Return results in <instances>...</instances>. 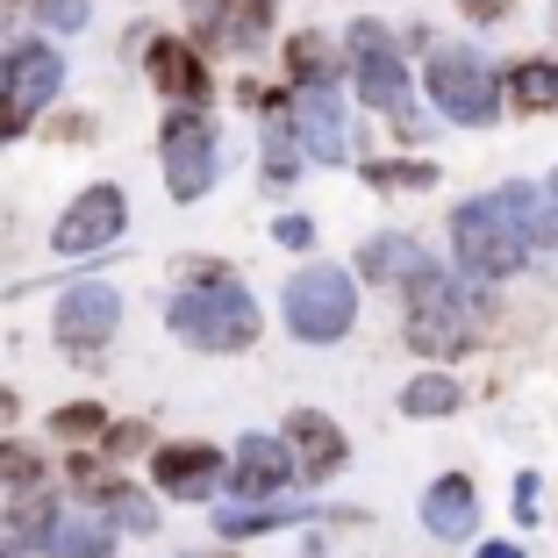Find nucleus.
<instances>
[{
    "mask_svg": "<svg viewBox=\"0 0 558 558\" xmlns=\"http://www.w3.org/2000/svg\"><path fill=\"white\" fill-rule=\"evenodd\" d=\"M29 8H36V0H29Z\"/></svg>",
    "mask_w": 558,
    "mask_h": 558,
    "instance_id": "79ce46f5",
    "label": "nucleus"
},
{
    "mask_svg": "<svg viewBox=\"0 0 558 558\" xmlns=\"http://www.w3.org/2000/svg\"><path fill=\"white\" fill-rule=\"evenodd\" d=\"M351 80H359V100L373 116H395L401 130H423L415 116V94H409V72H401V50H395V29L387 22H351Z\"/></svg>",
    "mask_w": 558,
    "mask_h": 558,
    "instance_id": "7ed1b4c3",
    "label": "nucleus"
},
{
    "mask_svg": "<svg viewBox=\"0 0 558 558\" xmlns=\"http://www.w3.org/2000/svg\"><path fill=\"white\" fill-rule=\"evenodd\" d=\"M501 94H509L515 116H551V108H558V65H551V58H523Z\"/></svg>",
    "mask_w": 558,
    "mask_h": 558,
    "instance_id": "aec40b11",
    "label": "nucleus"
},
{
    "mask_svg": "<svg viewBox=\"0 0 558 558\" xmlns=\"http://www.w3.org/2000/svg\"><path fill=\"white\" fill-rule=\"evenodd\" d=\"M537 244H551V236H544V194L523 186V180H509L487 201H465V208L451 215V251H459V265L473 279L523 272Z\"/></svg>",
    "mask_w": 558,
    "mask_h": 558,
    "instance_id": "f257e3e1",
    "label": "nucleus"
},
{
    "mask_svg": "<svg viewBox=\"0 0 558 558\" xmlns=\"http://www.w3.org/2000/svg\"><path fill=\"white\" fill-rule=\"evenodd\" d=\"M515 515H523V523H537V473L515 480Z\"/></svg>",
    "mask_w": 558,
    "mask_h": 558,
    "instance_id": "72a5a7b5",
    "label": "nucleus"
},
{
    "mask_svg": "<svg viewBox=\"0 0 558 558\" xmlns=\"http://www.w3.org/2000/svg\"><path fill=\"white\" fill-rule=\"evenodd\" d=\"M44 480H50V459L36 451V444H22V437H0V487L29 494V487H44Z\"/></svg>",
    "mask_w": 558,
    "mask_h": 558,
    "instance_id": "b1692460",
    "label": "nucleus"
},
{
    "mask_svg": "<svg viewBox=\"0 0 558 558\" xmlns=\"http://www.w3.org/2000/svg\"><path fill=\"white\" fill-rule=\"evenodd\" d=\"M544 236L558 244V172H551V186H544Z\"/></svg>",
    "mask_w": 558,
    "mask_h": 558,
    "instance_id": "c9c22d12",
    "label": "nucleus"
},
{
    "mask_svg": "<svg viewBox=\"0 0 558 558\" xmlns=\"http://www.w3.org/2000/svg\"><path fill=\"white\" fill-rule=\"evenodd\" d=\"M551 29H558V15H551Z\"/></svg>",
    "mask_w": 558,
    "mask_h": 558,
    "instance_id": "a19ab883",
    "label": "nucleus"
},
{
    "mask_svg": "<svg viewBox=\"0 0 558 558\" xmlns=\"http://www.w3.org/2000/svg\"><path fill=\"white\" fill-rule=\"evenodd\" d=\"M100 429H108V409H100V401H72V409H58L50 415V437H100Z\"/></svg>",
    "mask_w": 558,
    "mask_h": 558,
    "instance_id": "cd10ccee",
    "label": "nucleus"
},
{
    "mask_svg": "<svg viewBox=\"0 0 558 558\" xmlns=\"http://www.w3.org/2000/svg\"><path fill=\"white\" fill-rule=\"evenodd\" d=\"M294 480V451L279 437H244L230 459V494L236 501H279V487Z\"/></svg>",
    "mask_w": 558,
    "mask_h": 558,
    "instance_id": "4468645a",
    "label": "nucleus"
},
{
    "mask_svg": "<svg viewBox=\"0 0 558 558\" xmlns=\"http://www.w3.org/2000/svg\"><path fill=\"white\" fill-rule=\"evenodd\" d=\"M0 558H15V551H0Z\"/></svg>",
    "mask_w": 558,
    "mask_h": 558,
    "instance_id": "ea45409f",
    "label": "nucleus"
},
{
    "mask_svg": "<svg viewBox=\"0 0 558 558\" xmlns=\"http://www.w3.org/2000/svg\"><path fill=\"white\" fill-rule=\"evenodd\" d=\"M480 558H523V551H515L509 537H494V544H480Z\"/></svg>",
    "mask_w": 558,
    "mask_h": 558,
    "instance_id": "e433bc0d",
    "label": "nucleus"
},
{
    "mask_svg": "<svg viewBox=\"0 0 558 558\" xmlns=\"http://www.w3.org/2000/svg\"><path fill=\"white\" fill-rule=\"evenodd\" d=\"M423 265H429V251L415 244V236H373V244L359 251V279H387V287L415 279Z\"/></svg>",
    "mask_w": 558,
    "mask_h": 558,
    "instance_id": "6ab92c4d",
    "label": "nucleus"
},
{
    "mask_svg": "<svg viewBox=\"0 0 558 558\" xmlns=\"http://www.w3.org/2000/svg\"><path fill=\"white\" fill-rule=\"evenodd\" d=\"M287 72H294L301 94H337V50L323 36H294L287 44Z\"/></svg>",
    "mask_w": 558,
    "mask_h": 558,
    "instance_id": "4be33fe9",
    "label": "nucleus"
},
{
    "mask_svg": "<svg viewBox=\"0 0 558 558\" xmlns=\"http://www.w3.org/2000/svg\"><path fill=\"white\" fill-rule=\"evenodd\" d=\"M509 8H515V0H465V15H473V22H501Z\"/></svg>",
    "mask_w": 558,
    "mask_h": 558,
    "instance_id": "f704fd0d",
    "label": "nucleus"
},
{
    "mask_svg": "<svg viewBox=\"0 0 558 558\" xmlns=\"http://www.w3.org/2000/svg\"><path fill=\"white\" fill-rule=\"evenodd\" d=\"M165 329L194 351H244L258 344V301L244 294L236 272H222L208 287H186V294L165 301Z\"/></svg>",
    "mask_w": 558,
    "mask_h": 558,
    "instance_id": "f03ea898",
    "label": "nucleus"
},
{
    "mask_svg": "<svg viewBox=\"0 0 558 558\" xmlns=\"http://www.w3.org/2000/svg\"><path fill=\"white\" fill-rule=\"evenodd\" d=\"M459 409V387H451V373H423L401 387V415H415V423H437V415Z\"/></svg>",
    "mask_w": 558,
    "mask_h": 558,
    "instance_id": "5701e85b",
    "label": "nucleus"
},
{
    "mask_svg": "<svg viewBox=\"0 0 558 558\" xmlns=\"http://www.w3.org/2000/svg\"><path fill=\"white\" fill-rule=\"evenodd\" d=\"M287 523H308V509H287V501H251V509H215V537H265V530H287Z\"/></svg>",
    "mask_w": 558,
    "mask_h": 558,
    "instance_id": "412c9836",
    "label": "nucleus"
},
{
    "mask_svg": "<svg viewBox=\"0 0 558 558\" xmlns=\"http://www.w3.org/2000/svg\"><path fill=\"white\" fill-rule=\"evenodd\" d=\"M401 294H409V344L415 351L451 359V351L473 344V315L459 308V287H451V272H444L437 258H429L415 279H401Z\"/></svg>",
    "mask_w": 558,
    "mask_h": 558,
    "instance_id": "39448f33",
    "label": "nucleus"
},
{
    "mask_svg": "<svg viewBox=\"0 0 558 558\" xmlns=\"http://www.w3.org/2000/svg\"><path fill=\"white\" fill-rule=\"evenodd\" d=\"M158 158H165V194L172 201H201L215 186V130H208V116L201 108H172L165 116V130H158Z\"/></svg>",
    "mask_w": 558,
    "mask_h": 558,
    "instance_id": "423d86ee",
    "label": "nucleus"
},
{
    "mask_svg": "<svg viewBox=\"0 0 558 558\" xmlns=\"http://www.w3.org/2000/svg\"><path fill=\"white\" fill-rule=\"evenodd\" d=\"M144 72H150V86H158L172 108H208V94H215L208 58H201L194 44H180V36H158V44L144 50Z\"/></svg>",
    "mask_w": 558,
    "mask_h": 558,
    "instance_id": "f8f14e48",
    "label": "nucleus"
},
{
    "mask_svg": "<svg viewBox=\"0 0 558 558\" xmlns=\"http://www.w3.org/2000/svg\"><path fill=\"white\" fill-rule=\"evenodd\" d=\"M150 473L172 501H208L222 487V451L215 444H158L150 451Z\"/></svg>",
    "mask_w": 558,
    "mask_h": 558,
    "instance_id": "ddd939ff",
    "label": "nucleus"
},
{
    "mask_svg": "<svg viewBox=\"0 0 558 558\" xmlns=\"http://www.w3.org/2000/svg\"><path fill=\"white\" fill-rule=\"evenodd\" d=\"M122 222H130V201H122V186H86L80 201H72L65 215H58V230H50V244L65 251V258H80V251H100V244H116Z\"/></svg>",
    "mask_w": 558,
    "mask_h": 558,
    "instance_id": "9d476101",
    "label": "nucleus"
},
{
    "mask_svg": "<svg viewBox=\"0 0 558 558\" xmlns=\"http://www.w3.org/2000/svg\"><path fill=\"white\" fill-rule=\"evenodd\" d=\"M186 22L208 50H258L272 29V0H186Z\"/></svg>",
    "mask_w": 558,
    "mask_h": 558,
    "instance_id": "9b49d317",
    "label": "nucleus"
},
{
    "mask_svg": "<svg viewBox=\"0 0 558 558\" xmlns=\"http://www.w3.org/2000/svg\"><path fill=\"white\" fill-rule=\"evenodd\" d=\"M100 515H108L116 530H158V509H150L136 487H122V480H108V487H100Z\"/></svg>",
    "mask_w": 558,
    "mask_h": 558,
    "instance_id": "393cba45",
    "label": "nucleus"
},
{
    "mask_svg": "<svg viewBox=\"0 0 558 558\" xmlns=\"http://www.w3.org/2000/svg\"><path fill=\"white\" fill-rule=\"evenodd\" d=\"M272 236H279L287 251H308V244H315V222H308V215H279Z\"/></svg>",
    "mask_w": 558,
    "mask_h": 558,
    "instance_id": "473e14b6",
    "label": "nucleus"
},
{
    "mask_svg": "<svg viewBox=\"0 0 558 558\" xmlns=\"http://www.w3.org/2000/svg\"><path fill=\"white\" fill-rule=\"evenodd\" d=\"M8 15H15V0H0V29H8Z\"/></svg>",
    "mask_w": 558,
    "mask_h": 558,
    "instance_id": "58836bf2",
    "label": "nucleus"
},
{
    "mask_svg": "<svg viewBox=\"0 0 558 558\" xmlns=\"http://www.w3.org/2000/svg\"><path fill=\"white\" fill-rule=\"evenodd\" d=\"M287 122H294V136L308 144V158L344 165L351 136H344V116H337V94H287Z\"/></svg>",
    "mask_w": 558,
    "mask_h": 558,
    "instance_id": "dca6fc26",
    "label": "nucleus"
},
{
    "mask_svg": "<svg viewBox=\"0 0 558 558\" xmlns=\"http://www.w3.org/2000/svg\"><path fill=\"white\" fill-rule=\"evenodd\" d=\"M15 409H22V401L8 395V387H0V423H15Z\"/></svg>",
    "mask_w": 558,
    "mask_h": 558,
    "instance_id": "4c0bfd02",
    "label": "nucleus"
},
{
    "mask_svg": "<svg viewBox=\"0 0 558 558\" xmlns=\"http://www.w3.org/2000/svg\"><path fill=\"white\" fill-rule=\"evenodd\" d=\"M36 551L44 558H108L116 551V523H108V515H94V523H86V515H58Z\"/></svg>",
    "mask_w": 558,
    "mask_h": 558,
    "instance_id": "a211bd4d",
    "label": "nucleus"
},
{
    "mask_svg": "<svg viewBox=\"0 0 558 558\" xmlns=\"http://www.w3.org/2000/svg\"><path fill=\"white\" fill-rule=\"evenodd\" d=\"M351 323H359V279L351 272L308 265V272L287 279V329H294L301 344H337Z\"/></svg>",
    "mask_w": 558,
    "mask_h": 558,
    "instance_id": "20e7f679",
    "label": "nucleus"
},
{
    "mask_svg": "<svg viewBox=\"0 0 558 558\" xmlns=\"http://www.w3.org/2000/svg\"><path fill=\"white\" fill-rule=\"evenodd\" d=\"M122 323V301L108 279H80L65 301H58V344L72 351V359H100L108 351V337H116Z\"/></svg>",
    "mask_w": 558,
    "mask_h": 558,
    "instance_id": "1a4fd4ad",
    "label": "nucleus"
},
{
    "mask_svg": "<svg viewBox=\"0 0 558 558\" xmlns=\"http://www.w3.org/2000/svg\"><path fill=\"white\" fill-rule=\"evenodd\" d=\"M36 22L58 29V36H72V29H86V0H36Z\"/></svg>",
    "mask_w": 558,
    "mask_h": 558,
    "instance_id": "7c9ffc66",
    "label": "nucleus"
},
{
    "mask_svg": "<svg viewBox=\"0 0 558 558\" xmlns=\"http://www.w3.org/2000/svg\"><path fill=\"white\" fill-rule=\"evenodd\" d=\"M294 172H301V136H294V122L279 116V122H265V180L287 186Z\"/></svg>",
    "mask_w": 558,
    "mask_h": 558,
    "instance_id": "bb28decb",
    "label": "nucleus"
},
{
    "mask_svg": "<svg viewBox=\"0 0 558 558\" xmlns=\"http://www.w3.org/2000/svg\"><path fill=\"white\" fill-rule=\"evenodd\" d=\"M100 451L116 465V459H136V451H158V444H150V423H108L100 429Z\"/></svg>",
    "mask_w": 558,
    "mask_h": 558,
    "instance_id": "c85d7f7f",
    "label": "nucleus"
},
{
    "mask_svg": "<svg viewBox=\"0 0 558 558\" xmlns=\"http://www.w3.org/2000/svg\"><path fill=\"white\" fill-rule=\"evenodd\" d=\"M373 186H437V165H365Z\"/></svg>",
    "mask_w": 558,
    "mask_h": 558,
    "instance_id": "c756f323",
    "label": "nucleus"
},
{
    "mask_svg": "<svg viewBox=\"0 0 558 558\" xmlns=\"http://www.w3.org/2000/svg\"><path fill=\"white\" fill-rule=\"evenodd\" d=\"M429 100H437L451 122H465V130H487V122L501 116V80L480 65L473 50H437V58H429Z\"/></svg>",
    "mask_w": 558,
    "mask_h": 558,
    "instance_id": "0eeeda50",
    "label": "nucleus"
},
{
    "mask_svg": "<svg viewBox=\"0 0 558 558\" xmlns=\"http://www.w3.org/2000/svg\"><path fill=\"white\" fill-rule=\"evenodd\" d=\"M108 480H116V473H108V465H100V451H80V459H72V487L100 494V487H108Z\"/></svg>",
    "mask_w": 558,
    "mask_h": 558,
    "instance_id": "2f4dec72",
    "label": "nucleus"
},
{
    "mask_svg": "<svg viewBox=\"0 0 558 558\" xmlns=\"http://www.w3.org/2000/svg\"><path fill=\"white\" fill-rule=\"evenodd\" d=\"M58 80H65V58H58L50 44H15L8 58H0V94H8V122H15V136L50 108Z\"/></svg>",
    "mask_w": 558,
    "mask_h": 558,
    "instance_id": "6e6552de",
    "label": "nucleus"
},
{
    "mask_svg": "<svg viewBox=\"0 0 558 558\" xmlns=\"http://www.w3.org/2000/svg\"><path fill=\"white\" fill-rule=\"evenodd\" d=\"M58 515H65V509H58V494L29 487V494H22V501H15V509H8V530H15V537H29V544H44Z\"/></svg>",
    "mask_w": 558,
    "mask_h": 558,
    "instance_id": "a878e982",
    "label": "nucleus"
},
{
    "mask_svg": "<svg viewBox=\"0 0 558 558\" xmlns=\"http://www.w3.org/2000/svg\"><path fill=\"white\" fill-rule=\"evenodd\" d=\"M473 523H480L473 480H465V473H444L437 487L423 494V530H429V537H473Z\"/></svg>",
    "mask_w": 558,
    "mask_h": 558,
    "instance_id": "f3484780",
    "label": "nucleus"
},
{
    "mask_svg": "<svg viewBox=\"0 0 558 558\" xmlns=\"http://www.w3.org/2000/svg\"><path fill=\"white\" fill-rule=\"evenodd\" d=\"M279 444L294 451V473H308V480H329L337 465H344V429L329 423V415H315V409H294V415H287Z\"/></svg>",
    "mask_w": 558,
    "mask_h": 558,
    "instance_id": "2eb2a0df",
    "label": "nucleus"
}]
</instances>
